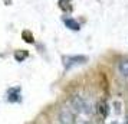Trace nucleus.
<instances>
[{
	"instance_id": "20e7f679",
	"label": "nucleus",
	"mask_w": 128,
	"mask_h": 124,
	"mask_svg": "<svg viewBox=\"0 0 128 124\" xmlns=\"http://www.w3.org/2000/svg\"><path fill=\"white\" fill-rule=\"evenodd\" d=\"M118 69H120V74L122 77L128 78V59H122L118 65Z\"/></svg>"
},
{
	"instance_id": "f03ea898",
	"label": "nucleus",
	"mask_w": 128,
	"mask_h": 124,
	"mask_svg": "<svg viewBox=\"0 0 128 124\" xmlns=\"http://www.w3.org/2000/svg\"><path fill=\"white\" fill-rule=\"evenodd\" d=\"M86 61H88V58L85 55H70V56H64V65L66 69H69L72 66L85 64Z\"/></svg>"
},
{
	"instance_id": "6e6552de",
	"label": "nucleus",
	"mask_w": 128,
	"mask_h": 124,
	"mask_svg": "<svg viewBox=\"0 0 128 124\" xmlns=\"http://www.w3.org/2000/svg\"><path fill=\"white\" fill-rule=\"evenodd\" d=\"M14 58H16V61H19V62H22L24 58H28V52H16L14 53Z\"/></svg>"
},
{
	"instance_id": "423d86ee",
	"label": "nucleus",
	"mask_w": 128,
	"mask_h": 124,
	"mask_svg": "<svg viewBox=\"0 0 128 124\" xmlns=\"http://www.w3.org/2000/svg\"><path fill=\"white\" fill-rule=\"evenodd\" d=\"M98 111H99V114H101L102 117H106V115H108V104H106L105 101H101V102H99Z\"/></svg>"
},
{
	"instance_id": "39448f33",
	"label": "nucleus",
	"mask_w": 128,
	"mask_h": 124,
	"mask_svg": "<svg viewBox=\"0 0 128 124\" xmlns=\"http://www.w3.org/2000/svg\"><path fill=\"white\" fill-rule=\"evenodd\" d=\"M65 25L69 28V29H72V30H79V23L76 22L75 19H65Z\"/></svg>"
},
{
	"instance_id": "1a4fd4ad",
	"label": "nucleus",
	"mask_w": 128,
	"mask_h": 124,
	"mask_svg": "<svg viewBox=\"0 0 128 124\" xmlns=\"http://www.w3.org/2000/svg\"><path fill=\"white\" fill-rule=\"evenodd\" d=\"M23 38H24V41L29 42V43L33 42V36H30V33L28 32V30H24V32H23Z\"/></svg>"
},
{
	"instance_id": "7ed1b4c3",
	"label": "nucleus",
	"mask_w": 128,
	"mask_h": 124,
	"mask_svg": "<svg viewBox=\"0 0 128 124\" xmlns=\"http://www.w3.org/2000/svg\"><path fill=\"white\" fill-rule=\"evenodd\" d=\"M60 121L62 124H72L74 123V114L69 108H64L60 111Z\"/></svg>"
},
{
	"instance_id": "0eeeda50",
	"label": "nucleus",
	"mask_w": 128,
	"mask_h": 124,
	"mask_svg": "<svg viewBox=\"0 0 128 124\" xmlns=\"http://www.w3.org/2000/svg\"><path fill=\"white\" fill-rule=\"evenodd\" d=\"M18 92H19V88L12 89V91H10V94H9V100H10V101H18L19 100V98H18V97H19Z\"/></svg>"
},
{
	"instance_id": "f257e3e1",
	"label": "nucleus",
	"mask_w": 128,
	"mask_h": 124,
	"mask_svg": "<svg viewBox=\"0 0 128 124\" xmlns=\"http://www.w3.org/2000/svg\"><path fill=\"white\" fill-rule=\"evenodd\" d=\"M70 104L74 107V110L76 112H81V114H88V112L91 111L89 110V105H88V102L85 98H82L81 95H74L72 97V100H70Z\"/></svg>"
}]
</instances>
